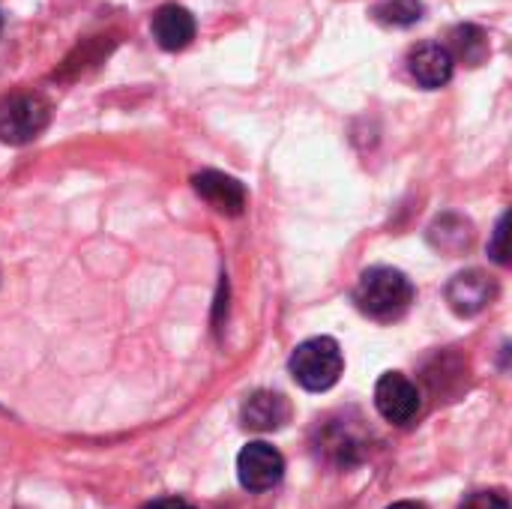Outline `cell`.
Listing matches in <instances>:
<instances>
[{
    "label": "cell",
    "instance_id": "12",
    "mask_svg": "<svg viewBox=\"0 0 512 509\" xmlns=\"http://www.w3.org/2000/svg\"><path fill=\"white\" fill-rule=\"evenodd\" d=\"M423 3L420 0H381L372 15L387 24V27H411L423 18Z\"/></svg>",
    "mask_w": 512,
    "mask_h": 509
},
{
    "label": "cell",
    "instance_id": "3",
    "mask_svg": "<svg viewBox=\"0 0 512 509\" xmlns=\"http://www.w3.org/2000/svg\"><path fill=\"white\" fill-rule=\"evenodd\" d=\"M51 120V105L36 93H15L0 102V141L30 144L45 132Z\"/></svg>",
    "mask_w": 512,
    "mask_h": 509
},
{
    "label": "cell",
    "instance_id": "1",
    "mask_svg": "<svg viewBox=\"0 0 512 509\" xmlns=\"http://www.w3.org/2000/svg\"><path fill=\"white\" fill-rule=\"evenodd\" d=\"M354 303L375 321H396L411 309L414 285L396 267H369L354 288Z\"/></svg>",
    "mask_w": 512,
    "mask_h": 509
},
{
    "label": "cell",
    "instance_id": "5",
    "mask_svg": "<svg viewBox=\"0 0 512 509\" xmlns=\"http://www.w3.org/2000/svg\"><path fill=\"white\" fill-rule=\"evenodd\" d=\"M237 477L240 486L249 492H270L285 477V459L273 444L252 441L237 456Z\"/></svg>",
    "mask_w": 512,
    "mask_h": 509
},
{
    "label": "cell",
    "instance_id": "14",
    "mask_svg": "<svg viewBox=\"0 0 512 509\" xmlns=\"http://www.w3.org/2000/svg\"><path fill=\"white\" fill-rule=\"evenodd\" d=\"M462 509H510V501L501 492H474Z\"/></svg>",
    "mask_w": 512,
    "mask_h": 509
},
{
    "label": "cell",
    "instance_id": "10",
    "mask_svg": "<svg viewBox=\"0 0 512 509\" xmlns=\"http://www.w3.org/2000/svg\"><path fill=\"white\" fill-rule=\"evenodd\" d=\"M240 420L252 432H276V429H282L291 420V405H288V399L282 393L258 390V393H252L243 402Z\"/></svg>",
    "mask_w": 512,
    "mask_h": 509
},
{
    "label": "cell",
    "instance_id": "17",
    "mask_svg": "<svg viewBox=\"0 0 512 509\" xmlns=\"http://www.w3.org/2000/svg\"><path fill=\"white\" fill-rule=\"evenodd\" d=\"M0 30H3V15H0Z\"/></svg>",
    "mask_w": 512,
    "mask_h": 509
},
{
    "label": "cell",
    "instance_id": "13",
    "mask_svg": "<svg viewBox=\"0 0 512 509\" xmlns=\"http://www.w3.org/2000/svg\"><path fill=\"white\" fill-rule=\"evenodd\" d=\"M507 225H510V216L504 213V216L498 219L495 237H492V243H489V255H492V261H498V264H510V249H507Z\"/></svg>",
    "mask_w": 512,
    "mask_h": 509
},
{
    "label": "cell",
    "instance_id": "16",
    "mask_svg": "<svg viewBox=\"0 0 512 509\" xmlns=\"http://www.w3.org/2000/svg\"><path fill=\"white\" fill-rule=\"evenodd\" d=\"M387 509H426L423 504H417V501H399V504H393V507Z\"/></svg>",
    "mask_w": 512,
    "mask_h": 509
},
{
    "label": "cell",
    "instance_id": "8",
    "mask_svg": "<svg viewBox=\"0 0 512 509\" xmlns=\"http://www.w3.org/2000/svg\"><path fill=\"white\" fill-rule=\"evenodd\" d=\"M153 39L159 48L165 51H183L192 39H195V15L186 6L177 3H165L153 12L150 21Z\"/></svg>",
    "mask_w": 512,
    "mask_h": 509
},
{
    "label": "cell",
    "instance_id": "9",
    "mask_svg": "<svg viewBox=\"0 0 512 509\" xmlns=\"http://www.w3.org/2000/svg\"><path fill=\"white\" fill-rule=\"evenodd\" d=\"M192 186H195V192L207 204H213L225 216H240L243 207H246V189H243V183L234 180V177H228V174H222V171H201V174L192 177Z\"/></svg>",
    "mask_w": 512,
    "mask_h": 509
},
{
    "label": "cell",
    "instance_id": "11",
    "mask_svg": "<svg viewBox=\"0 0 512 509\" xmlns=\"http://www.w3.org/2000/svg\"><path fill=\"white\" fill-rule=\"evenodd\" d=\"M447 51H450L453 60L459 57L468 66H480L486 60V54H489V36L477 24H459L450 33V48Z\"/></svg>",
    "mask_w": 512,
    "mask_h": 509
},
{
    "label": "cell",
    "instance_id": "2",
    "mask_svg": "<svg viewBox=\"0 0 512 509\" xmlns=\"http://www.w3.org/2000/svg\"><path fill=\"white\" fill-rule=\"evenodd\" d=\"M288 366H291L294 381L303 390L324 393L339 384V378L345 372V357H342V348L336 339L315 336V339H306L303 345H297Z\"/></svg>",
    "mask_w": 512,
    "mask_h": 509
},
{
    "label": "cell",
    "instance_id": "15",
    "mask_svg": "<svg viewBox=\"0 0 512 509\" xmlns=\"http://www.w3.org/2000/svg\"><path fill=\"white\" fill-rule=\"evenodd\" d=\"M144 509H198L192 507L189 501H183V498H159V501H150Z\"/></svg>",
    "mask_w": 512,
    "mask_h": 509
},
{
    "label": "cell",
    "instance_id": "6",
    "mask_svg": "<svg viewBox=\"0 0 512 509\" xmlns=\"http://www.w3.org/2000/svg\"><path fill=\"white\" fill-rule=\"evenodd\" d=\"M492 297H495V282L483 270H465L453 276L447 285V303L462 318L483 312L492 303Z\"/></svg>",
    "mask_w": 512,
    "mask_h": 509
},
{
    "label": "cell",
    "instance_id": "4",
    "mask_svg": "<svg viewBox=\"0 0 512 509\" xmlns=\"http://www.w3.org/2000/svg\"><path fill=\"white\" fill-rule=\"evenodd\" d=\"M375 408L393 426H408L417 420L423 399L417 384L402 372H384L375 384Z\"/></svg>",
    "mask_w": 512,
    "mask_h": 509
},
{
    "label": "cell",
    "instance_id": "7",
    "mask_svg": "<svg viewBox=\"0 0 512 509\" xmlns=\"http://www.w3.org/2000/svg\"><path fill=\"white\" fill-rule=\"evenodd\" d=\"M408 69H411V75H414V81L420 87L438 90V87H444L453 78L456 60L450 57L447 45H441V42H423V45H417L408 54Z\"/></svg>",
    "mask_w": 512,
    "mask_h": 509
}]
</instances>
